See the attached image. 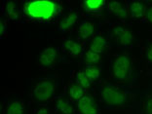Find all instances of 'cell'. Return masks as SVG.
<instances>
[{
	"label": "cell",
	"instance_id": "cell-8",
	"mask_svg": "<svg viewBox=\"0 0 152 114\" xmlns=\"http://www.w3.org/2000/svg\"><path fill=\"white\" fill-rule=\"evenodd\" d=\"M114 35L117 43L122 46H129L134 40V33L123 26H116L114 28Z\"/></svg>",
	"mask_w": 152,
	"mask_h": 114
},
{
	"label": "cell",
	"instance_id": "cell-12",
	"mask_svg": "<svg viewBox=\"0 0 152 114\" xmlns=\"http://www.w3.org/2000/svg\"><path fill=\"white\" fill-rule=\"evenodd\" d=\"M82 6L85 12L96 14L105 8L106 2L104 0H85L82 2Z\"/></svg>",
	"mask_w": 152,
	"mask_h": 114
},
{
	"label": "cell",
	"instance_id": "cell-14",
	"mask_svg": "<svg viewBox=\"0 0 152 114\" xmlns=\"http://www.w3.org/2000/svg\"><path fill=\"white\" fill-rule=\"evenodd\" d=\"M95 31L94 23L90 20H83L78 27V34L83 40H87L93 36Z\"/></svg>",
	"mask_w": 152,
	"mask_h": 114
},
{
	"label": "cell",
	"instance_id": "cell-5",
	"mask_svg": "<svg viewBox=\"0 0 152 114\" xmlns=\"http://www.w3.org/2000/svg\"><path fill=\"white\" fill-rule=\"evenodd\" d=\"M38 64L44 69H49L56 66L58 61V50L53 46H49L41 52L38 56Z\"/></svg>",
	"mask_w": 152,
	"mask_h": 114
},
{
	"label": "cell",
	"instance_id": "cell-7",
	"mask_svg": "<svg viewBox=\"0 0 152 114\" xmlns=\"http://www.w3.org/2000/svg\"><path fill=\"white\" fill-rule=\"evenodd\" d=\"M55 114H73L74 107L70 102V99L65 96H58L54 99Z\"/></svg>",
	"mask_w": 152,
	"mask_h": 114
},
{
	"label": "cell",
	"instance_id": "cell-17",
	"mask_svg": "<svg viewBox=\"0 0 152 114\" xmlns=\"http://www.w3.org/2000/svg\"><path fill=\"white\" fill-rule=\"evenodd\" d=\"M106 40L105 38L102 35H96L92 39L91 44H90V50H92L93 52H96L101 55L103 53L106 48Z\"/></svg>",
	"mask_w": 152,
	"mask_h": 114
},
{
	"label": "cell",
	"instance_id": "cell-15",
	"mask_svg": "<svg viewBox=\"0 0 152 114\" xmlns=\"http://www.w3.org/2000/svg\"><path fill=\"white\" fill-rule=\"evenodd\" d=\"M5 114H25V104L22 99H12L8 102Z\"/></svg>",
	"mask_w": 152,
	"mask_h": 114
},
{
	"label": "cell",
	"instance_id": "cell-4",
	"mask_svg": "<svg viewBox=\"0 0 152 114\" xmlns=\"http://www.w3.org/2000/svg\"><path fill=\"white\" fill-rule=\"evenodd\" d=\"M131 68H132V64L129 57L126 55L118 56L112 64L113 77L119 81L126 80L131 74Z\"/></svg>",
	"mask_w": 152,
	"mask_h": 114
},
{
	"label": "cell",
	"instance_id": "cell-26",
	"mask_svg": "<svg viewBox=\"0 0 152 114\" xmlns=\"http://www.w3.org/2000/svg\"><path fill=\"white\" fill-rule=\"evenodd\" d=\"M146 58H147V61H152V43L149 45V47L147 48V51H146Z\"/></svg>",
	"mask_w": 152,
	"mask_h": 114
},
{
	"label": "cell",
	"instance_id": "cell-21",
	"mask_svg": "<svg viewBox=\"0 0 152 114\" xmlns=\"http://www.w3.org/2000/svg\"><path fill=\"white\" fill-rule=\"evenodd\" d=\"M92 81L88 78V76L85 74V72L82 70L78 71L76 73V84H78L79 86H81L84 89H88L92 84Z\"/></svg>",
	"mask_w": 152,
	"mask_h": 114
},
{
	"label": "cell",
	"instance_id": "cell-3",
	"mask_svg": "<svg viewBox=\"0 0 152 114\" xmlns=\"http://www.w3.org/2000/svg\"><path fill=\"white\" fill-rule=\"evenodd\" d=\"M101 101L106 107H118L122 106L127 101V93L123 88L117 85H104L101 91Z\"/></svg>",
	"mask_w": 152,
	"mask_h": 114
},
{
	"label": "cell",
	"instance_id": "cell-1",
	"mask_svg": "<svg viewBox=\"0 0 152 114\" xmlns=\"http://www.w3.org/2000/svg\"><path fill=\"white\" fill-rule=\"evenodd\" d=\"M23 16L38 23L53 22L61 14V2L54 0H33L26 1L23 6Z\"/></svg>",
	"mask_w": 152,
	"mask_h": 114
},
{
	"label": "cell",
	"instance_id": "cell-18",
	"mask_svg": "<svg viewBox=\"0 0 152 114\" xmlns=\"http://www.w3.org/2000/svg\"><path fill=\"white\" fill-rule=\"evenodd\" d=\"M5 15L10 20H17L19 19V12L18 8H17L16 2L14 1H5Z\"/></svg>",
	"mask_w": 152,
	"mask_h": 114
},
{
	"label": "cell",
	"instance_id": "cell-19",
	"mask_svg": "<svg viewBox=\"0 0 152 114\" xmlns=\"http://www.w3.org/2000/svg\"><path fill=\"white\" fill-rule=\"evenodd\" d=\"M83 71L85 72V74L88 76V78L91 80L92 82H94L96 80H98L99 75H101V69L99 67H98L96 65H87Z\"/></svg>",
	"mask_w": 152,
	"mask_h": 114
},
{
	"label": "cell",
	"instance_id": "cell-13",
	"mask_svg": "<svg viewBox=\"0 0 152 114\" xmlns=\"http://www.w3.org/2000/svg\"><path fill=\"white\" fill-rule=\"evenodd\" d=\"M64 49L72 57H78L83 53V46L81 43L75 40H65L64 42Z\"/></svg>",
	"mask_w": 152,
	"mask_h": 114
},
{
	"label": "cell",
	"instance_id": "cell-16",
	"mask_svg": "<svg viewBox=\"0 0 152 114\" xmlns=\"http://www.w3.org/2000/svg\"><path fill=\"white\" fill-rule=\"evenodd\" d=\"M83 87L79 86L78 84H71L67 90V95L69 96V99H72L73 102H77L83 98L84 96H86V92Z\"/></svg>",
	"mask_w": 152,
	"mask_h": 114
},
{
	"label": "cell",
	"instance_id": "cell-24",
	"mask_svg": "<svg viewBox=\"0 0 152 114\" xmlns=\"http://www.w3.org/2000/svg\"><path fill=\"white\" fill-rule=\"evenodd\" d=\"M33 114H50L49 109L46 107V105H40L39 107H37L34 110Z\"/></svg>",
	"mask_w": 152,
	"mask_h": 114
},
{
	"label": "cell",
	"instance_id": "cell-10",
	"mask_svg": "<svg viewBox=\"0 0 152 114\" xmlns=\"http://www.w3.org/2000/svg\"><path fill=\"white\" fill-rule=\"evenodd\" d=\"M79 20V16L76 12H71L67 14L58 23V29L60 32H66L71 27H73L77 23Z\"/></svg>",
	"mask_w": 152,
	"mask_h": 114
},
{
	"label": "cell",
	"instance_id": "cell-9",
	"mask_svg": "<svg viewBox=\"0 0 152 114\" xmlns=\"http://www.w3.org/2000/svg\"><path fill=\"white\" fill-rule=\"evenodd\" d=\"M128 14L134 20L143 19L145 16L146 7L144 3L140 1H129L128 2Z\"/></svg>",
	"mask_w": 152,
	"mask_h": 114
},
{
	"label": "cell",
	"instance_id": "cell-6",
	"mask_svg": "<svg viewBox=\"0 0 152 114\" xmlns=\"http://www.w3.org/2000/svg\"><path fill=\"white\" fill-rule=\"evenodd\" d=\"M79 114H101V108L91 96L86 95L76 102Z\"/></svg>",
	"mask_w": 152,
	"mask_h": 114
},
{
	"label": "cell",
	"instance_id": "cell-25",
	"mask_svg": "<svg viewBox=\"0 0 152 114\" xmlns=\"http://www.w3.org/2000/svg\"><path fill=\"white\" fill-rule=\"evenodd\" d=\"M146 22L152 23V6L146 7V11H145V16H144Z\"/></svg>",
	"mask_w": 152,
	"mask_h": 114
},
{
	"label": "cell",
	"instance_id": "cell-11",
	"mask_svg": "<svg viewBox=\"0 0 152 114\" xmlns=\"http://www.w3.org/2000/svg\"><path fill=\"white\" fill-rule=\"evenodd\" d=\"M107 8L110 14H112V15H114L121 20L126 19L128 15H129L128 14V8L122 2H117V1L109 2L107 4Z\"/></svg>",
	"mask_w": 152,
	"mask_h": 114
},
{
	"label": "cell",
	"instance_id": "cell-20",
	"mask_svg": "<svg viewBox=\"0 0 152 114\" xmlns=\"http://www.w3.org/2000/svg\"><path fill=\"white\" fill-rule=\"evenodd\" d=\"M99 61H101V55L96 52L89 49L84 53V61L88 65H96V64L99 63Z\"/></svg>",
	"mask_w": 152,
	"mask_h": 114
},
{
	"label": "cell",
	"instance_id": "cell-23",
	"mask_svg": "<svg viewBox=\"0 0 152 114\" xmlns=\"http://www.w3.org/2000/svg\"><path fill=\"white\" fill-rule=\"evenodd\" d=\"M145 114H152V96L147 98L145 102Z\"/></svg>",
	"mask_w": 152,
	"mask_h": 114
},
{
	"label": "cell",
	"instance_id": "cell-22",
	"mask_svg": "<svg viewBox=\"0 0 152 114\" xmlns=\"http://www.w3.org/2000/svg\"><path fill=\"white\" fill-rule=\"evenodd\" d=\"M7 35V22L4 19L0 20V37L4 38Z\"/></svg>",
	"mask_w": 152,
	"mask_h": 114
},
{
	"label": "cell",
	"instance_id": "cell-2",
	"mask_svg": "<svg viewBox=\"0 0 152 114\" xmlns=\"http://www.w3.org/2000/svg\"><path fill=\"white\" fill-rule=\"evenodd\" d=\"M56 82L53 79H42L38 81L32 89L31 99L39 105H46L56 96Z\"/></svg>",
	"mask_w": 152,
	"mask_h": 114
}]
</instances>
